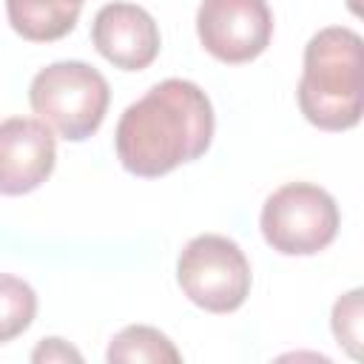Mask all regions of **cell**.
Returning a JSON list of instances; mask_svg holds the SVG:
<instances>
[{
    "mask_svg": "<svg viewBox=\"0 0 364 364\" xmlns=\"http://www.w3.org/2000/svg\"><path fill=\"white\" fill-rule=\"evenodd\" d=\"M213 139V108L191 80H162L131 102L114 134L117 156L134 176H165L199 159Z\"/></svg>",
    "mask_w": 364,
    "mask_h": 364,
    "instance_id": "1",
    "label": "cell"
},
{
    "mask_svg": "<svg viewBox=\"0 0 364 364\" xmlns=\"http://www.w3.org/2000/svg\"><path fill=\"white\" fill-rule=\"evenodd\" d=\"M304 119L321 131H347L361 119V37L347 26H327L304 46L296 91Z\"/></svg>",
    "mask_w": 364,
    "mask_h": 364,
    "instance_id": "2",
    "label": "cell"
},
{
    "mask_svg": "<svg viewBox=\"0 0 364 364\" xmlns=\"http://www.w3.org/2000/svg\"><path fill=\"white\" fill-rule=\"evenodd\" d=\"M28 102L37 119H43L63 139L82 142L102 125L111 88L94 65L80 60H60L34 74Z\"/></svg>",
    "mask_w": 364,
    "mask_h": 364,
    "instance_id": "3",
    "label": "cell"
},
{
    "mask_svg": "<svg viewBox=\"0 0 364 364\" xmlns=\"http://www.w3.org/2000/svg\"><path fill=\"white\" fill-rule=\"evenodd\" d=\"M262 236L284 256H313L324 250L341 225L336 199L310 182H287L262 205Z\"/></svg>",
    "mask_w": 364,
    "mask_h": 364,
    "instance_id": "4",
    "label": "cell"
},
{
    "mask_svg": "<svg viewBox=\"0 0 364 364\" xmlns=\"http://www.w3.org/2000/svg\"><path fill=\"white\" fill-rule=\"evenodd\" d=\"M176 282L196 307L208 313H233L250 293V262L233 239L202 233L179 253Z\"/></svg>",
    "mask_w": 364,
    "mask_h": 364,
    "instance_id": "5",
    "label": "cell"
},
{
    "mask_svg": "<svg viewBox=\"0 0 364 364\" xmlns=\"http://www.w3.org/2000/svg\"><path fill=\"white\" fill-rule=\"evenodd\" d=\"M196 34L202 48L219 63H250L270 46L273 14L267 0H202Z\"/></svg>",
    "mask_w": 364,
    "mask_h": 364,
    "instance_id": "6",
    "label": "cell"
},
{
    "mask_svg": "<svg viewBox=\"0 0 364 364\" xmlns=\"http://www.w3.org/2000/svg\"><path fill=\"white\" fill-rule=\"evenodd\" d=\"M54 131L37 117H9L0 122V193L23 196L37 191L54 171Z\"/></svg>",
    "mask_w": 364,
    "mask_h": 364,
    "instance_id": "7",
    "label": "cell"
},
{
    "mask_svg": "<svg viewBox=\"0 0 364 364\" xmlns=\"http://www.w3.org/2000/svg\"><path fill=\"white\" fill-rule=\"evenodd\" d=\"M94 48L122 71H142L159 54L156 20L134 3H105L91 26Z\"/></svg>",
    "mask_w": 364,
    "mask_h": 364,
    "instance_id": "8",
    "label": "cell"
},
{
    "mask_svg": "<svg viewBox=\"0 0 364 364\" xmlns=\"http://www.w3.org/2000/svg\"><path fill=\"white\" fill-rule=\"evenodd\" d=\"M80 9V0H6L11 28L31 43H54L74 31Z\"/></svg>",
    "mask_w": 364,
    "mask_h": 364,
    "instance_id": "9",
    "label": "cell"
},
{
    "mask_svg": "<svg viewBox=\"0 0 364 364\" xmlns=\"http://www.w3.org/2000/svg\"><path fill=\"white\" fill-rule=\"evenodd\" d=\"M105 358H108L111 364H125V361H151V364L171 361V364H176L182 355H179V350L173 347V341H171L165 333H159L156 327L131 324V327L119 330V333L111 338Z\"/></svg>",
    "mask_w": 364,
    "mask_h": 364,
    "instance_id": "10",
    "label": "cell"
},
{
    "mask_svg": "<svg viewBox=\"0 0 364 364\" xmlns=\"http://www.w3.org/2000/svg\"><path fill=\"white\" fill-rule=\"evenodd\" d=\"M37 316V293L17 276L0 273V344L17 338Z\"/></svg>",
    "mask_w": 364,
    "mask_h": 364,
    "instance_id": "11",
    "label": "cell"
},
{
    "mask_svg": "<svg viewBox=\"0 0 364 364\" xmlns=\"http://www.w3.org/2000/svg\"><path fill=\"white\" fill-rule=\"evenodd\" d=\"M333 333H336L338 344H344L353 358L361 355V350H358V341H361V290H350L347 296H341L336 301Z\"/></svg>",
    "mask_w": 364,
    "mask_h": 364,
    "instance_id": "12",
    "label": "cell"
},
{
    "mask_svg": "<svg viewBox=\"0 0 364 364\" xmlns=\"http://www.w3.org/2000/svg\"><path fill=\"white\" fill-rule=\"evenodd\" d=\"M31 358H34V361H68V358L80 361V353L71 350L63 338H46V341L31 353Z\"/></svg>",
    "mask_w": 364,
    "mask_h": 364,
    "instance_id": "13",
    "label": "cell"
},
{
    "mask_svg": "<svg viewBox=\"0 0 364 364\" xmlns=\"http://www.w3.org/2000/svg\"><path fill=\"white\" fill-rule=\"evenodd\" d=\"M80 3H82V0H80Z\"/></svg>",
    "mask_w": 364,
    "mask_h": 364,
    "instance_id": "14",
    "label": "cell"
}]
</instances>
